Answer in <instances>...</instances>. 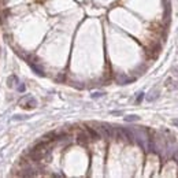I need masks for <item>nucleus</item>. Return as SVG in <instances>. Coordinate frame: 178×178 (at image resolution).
Returning a JSON list of instances; mask_svg holds the SVG:
<instances>
[{"label":"nucleus","mask_w":178,"mask_h":178,"mask_svg":"<svg viewBox=\"0 0 178 178\" xmlns=\"http://www.w3.org/2000/svg\"><path fill=\"white\" fill-rule=\"evenodd\" d=\"M89 134H86V133H84V131H81V133H78V136H77V141L80 143L81 145H86L89 143Z\"/></svg>","instance_id":"obj_1"},{"label":"nucleus","mask_w":178,"mask_h":178,"mask_svg":"<svg viewBox=\"0 0 178 178\" xmlns=\"http://www.w3.org/2000/svg\"><path fill=\"white\" fill-rule=\"evenodd\" d=\"M86 131H88V134L90 138H93V140H99L100 138V134H99L97 130H95L92 127H86Z\"/></svg>","instance_id":"obj_2"},{"label":"nucleus","mask_w":178,"mask_h":178,"mask_svg":"<svg viewBox=\"0 0 178 178\" xmlns=\"http://www.w3.org/2000/svg\"><path fill=\"white\" fill-rule=\"evenodd\" d=\"M37 106V103H36V100H34L33 97H29L28 100L25 102V108H33V107H36Z\"/></svg>","instance_id":"obj_3"},{"label":"nucleus","mask_w":178,"mask_h":178,"mask_svg":"<svg viewBox=\"0 0 178 178\" xmlns=\"http://www.w3.org/2000/svg\"><path fill=\"white\" fill-rule=\"evenodd\" d=\"M7 84H8L10 88H13V86H14L15 84H18V78H17V76H11V77H8V81H7Z\"/></svg>","instance_id":"obj_4"},{"label":"nucleus","mask_w":178,"mask_h":178,"mask_svg":"<svg viewBox=\"0 0 178 178\" xmlns=\"http://www.w3.org/2000/svg\"><path fill=\"white\" fill-rule=\"evenodd\" d=\"M30 66H32V69H33V70L37 73V74H40V76H44V71H42V69L38 67L37 64H34L33 62H32V63H30Z\"/></svg>","instance_id":"obj_5"},{"label":"nucleus","mask_w":178,"mask_h":178,"mask_svg":"<svg viewBox=\"0 0 178 178\" xmlns=\"http://www.w3.org/2000/svg\"><path fill=\"white\" fill-rule=\"evenodd\" d=\"M127 122H131V121H138V117L137 115H129V117H125Z\"/></svg>","instance_id":"obj_6"},{"label":"nucleus","mask_w":178,"mask_h":178,"mask_svg":"<svg viewBox=\"0 0 178 178\" xmlns=\"http://www.w3.org/2000/svg\"><path fill=\"white\" fill-rule=\"evenodd\" d=\"M149 95H151V96H148V97H147L149 102H152V100H155V99L158 97V92H156V90H155V92H151Z\"/></svg>","instance_id":"obj_7"},{"label":"nucleus","mask_w":178,"mask_h":178,"mask_svg":"<svg viewBox=\"0 0 178 178\" xmlns=\"http://www.w3.org/2000/svg\"><path fill=\"white\" fill-rule=\"evenodd\" d=\"M143 95H144V93H140V96L137 97V103H140L141 100H143Z\"/></svg>","instance_id":"obj_8"},{"label":"nucleus","mask_w":178,"mask_h":178,"mask_svg":"<svg viewBox=\"0 0 178 178\" xmlns=\"http://www.w3.org/2000/svg\"><path fill=\"white\" fill-rule=\"evenodd\" d=\"M18 90H19V92H23V90H25V85H21V86L18 88Z\"/></svg>","instance_id":"obj_9"},{"label":"nucleus","mask_w":178,"mask_h":178,"mask_svg":"<svg viewBox=\"0 0 178 178\" xmlns=\"http://www.w3.org/2000/svg\"><path fill=\"white\" fill-rule=\"evenodd\" d=\"M174 125H178V119H175V121H174Z\"/></svg>","instance_id":"obj_10"}]
</instances>
